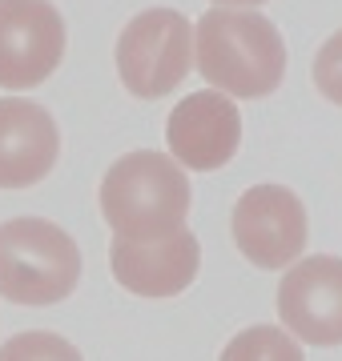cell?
<instances>
[{
    "instance_id": "cell-10",
    "label": "cell",
    "mask_w": 342,
    "mask_h": 361,
    "mask_svg": "<svg viewBox=\"0 0 342 361\" xmlns=\"http://www.w3.org/2000/svg\"><path fill=\"white\" fill-rule=\"evenodd\" d=\"M61 133L49 109L25 97L0 101V189H33L53 173Z\"/></svg>"
},
{
    "instance_id": "cell-8",
    "label": "cell",
    "mask_w": 342,
    "mask_h": 361,
    "mask_svg": "<svg viewBox=\"0 0 342 361\" xmlns=\"http://www.w3.org/2000/svg\"><path fill=\"white\" fill-rule=\"evenodd\" d=\"M165 141L177 165L194 173H213L234 161L242 145V113L222 92H189L185 101L173 104L165 121Z\"/></svg>"
},
{
    "instance_id": "cell-13",
    "label": "cell",
    "mask_w": 342,
    "mask_h": 361,
    "mask_svg": "<svg viewBox=\"0 0 342 361\" xmlns=\"http://www.w3.org/2000/svg\"><path fill=\"white\" fill-rule=\"evenodd\" d=\"M314 85L326 101L342 104V28L318 49L314 56Z\"/></svg>"
},
{
    "instance_id": "cell-5",
    "label": "cell",
    "mask_w": 342,
    "mask_h": 361,
    "mask_svg": "<svg viewBox=\"0 0 342 361\" xmlns=\"http://www.w3.org/2000/svg\"><path fill=\"white\" fill-rule=\"evenodd\" d=\"M234 245L246 261L258 269H286L290 261L302 257L310 221L298 193H290L282 185H254L237 197L230 213Z\"/></svg>"
},
{
    "instance_id": "cell-4",
    "label": "cell",
    "mask_w": 342,
    "mask_h": 361,
    "mask_svg": "<svg viewBox=\"0 0 342 361\" xmlns=\"http://www.w3.org/2000/svg\"><path fill=\"white\" fill-rule=\"evenodd\" d=\"M194 65V28L177 8H145L121 28L117 73L125 92L158 101L189 77Z\"/></svg>"
},
{
    "instance_id": "cell-7",
    "label": "cell",
    "mask_w": 342,
    "mask_h": 361,
    "mask_svg": "<svg viewBox=\"0 0 342 361\" xmlns=\"http://www.w3.org/2000/svg\"><path fill=\"white\" fill-rule=\"evenodd\" d=\"M278 317L306 345H342V257H302L278 285Z\"/></svg>"
},
{
    "instance_id": "cell-3",
    "label": "cell",
    "mask_w": 342,
    "mask_h": 361,
    "mask_svg": "<svg viewBox=\"0 0 342 361\" xmlns=\"http://www.w3.org/2000/svg\"><path fill=\"white\" fill-rule=\"evenodd\" d=\"M81 281V249L61 225L16 217L0 225V297L13 305H57Z\"/></svg>"
},
{
    "instance_id": "cell-2",
    "label": "cell",
    "mask_w": 342,
    "mask_h": 361,
    "mask_svg": "<svg viewBox=\"0 0 342 361\" xmlns=\"http://www.w3.org/2000/svg\"><path fill=\"white\" fill-rule=\"evenodd\" d=\"M198 73L222 97H270L286 77V40L262 13L210 8L198 20Z\"/></svg>"
},
{
    "instance_id": "cell-1",
    "label": "cell",
    "mask_w": 342,
    "mask_h": 361,
    "mask_svg": "<svg viewBox=\"0 0 342 361\" xmlns=\"http://www.w3.org/2000/svg\"><path fill=\"white\" fill-rule=\"evenodd\" d=\"M189 201L194 189L182 165L153 149L121 157L101 177V217L121 241H161L185 229Z\"/></svg>"
},
{
    "instance_id": "cell-11",
    "label": "cell",
    "mask_w": 342,
    "mask_h": 361,
    "mask_svg": "<svg viewBox=\"0 0 342 361\" xmlns=\"http://www.w3.org/2000/svg\"><path fill=\"white\" fill-rule=\"evenodd\" d=\"M218 361H306L294 337L278 325H250L242 334L230 337V345L222 349Z\"/></svg>"
},
{
    "instance_id": "cell-6",
    "label": "cell",
    "mask_w": 342,
    "mask_h": 361,
    "mask_svg": "<svg viewBox=\"0 0 342 361\" xmlns=\"http://www.w3.org/2000/svg\"><path fill=\"white\" fill-rule=\"evenodd\" d=\"M65 56V20L49 0H0V89H37Z\"/></svg>"
},
{
    "instance_id": "cell-9",
    "label": "cell",
    "mask_w": 342,
    "mask_h": 361,
    "mask_svg": "<svg viewBox=\"0 0 342 361\" xmlns=\"http://www.w3.org/2000/svg\"><path fill=\"white\" fill-rule=\"evenodd\" d=\"M109 265L129 293L137 297H177L185 293L201 269L198 237L189 229H177L161 241H121L109 245Z\"/></svg>"
},
{
    "instance_id": "cell-12",
    "label": "cell",
    "mask_w": 342,
    "mask_h": 361,
    "mask_svg": "<svg viewBox=\"0 0 342 361\" xmlns=\"http://www.w3.org/2000/svg\"><path fill=\"white\" fill-rule=\"evenodd\" d=\"M0 361H85L73 341L49 329H33V334H16L0 345Z\"/></svg>"
},
{
    "instance_id": "cell-14",
    "label": "cell",
    "mask_w": 342,
    "mask_h": 361,
    "mask_svg": "<svg viewBox=\"0 0 342 361\" xmlns=\"http://www.w3.org/2000/svg\"><path fill=\"white\" fill-rule=\"evenodd\" d=\"M213 4H222L225 8V4H266V0H213Z\"/></svg>"
}]
</instances>
